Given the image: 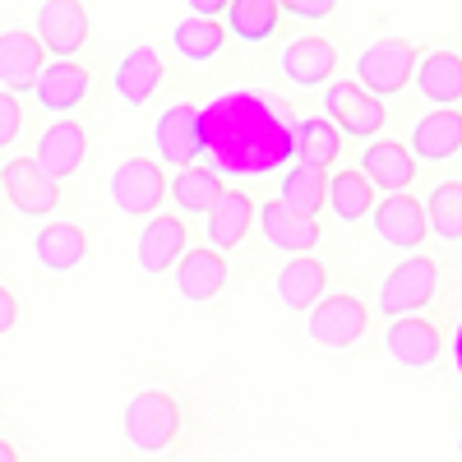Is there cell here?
I'll return each instance as SVG.
<instances>
[{"label": "cell", "instance_id": "6da1fadb", "mask_svg": "<svg viewBox=\"0 0 462 462\" xmlns=\"http://www.w3.org/2000/svg\"><path fill=\"white\" fill-rule=\"evenodd\" d=\"M199 158L217 176H278L291 162V111L263 88H231L199 106Z\"/></svg>", "mask_w": 462, "mask_h": 462}, {"label": "cell", "instance_id": "7a4b0ae2", "mask_svg": "<svg viewBox=\"0 0 462 462\" xmlns=\"http://www.w3.org/2000/svg\"><path fill=\"white\" fill-rule=\"evenodd\" d=\"M370 328V310L361 305V296L352 291H333V296H319L310 310H305V333L310 342L328 346V352H346L356 346Z\"/></svg>", "mask_w": 462, "mask_h": 462}, {"label": "cell", "instance_id": "3957f363", "mask_svg": "<svg viewBox=\"0 0 462 462\" xmlns=\"http://www.w3.org/2000/svg\"><path fill=\"white\" fill-rule=\"evenodd\" d=\"M121 426L139 453H167L180 435V407H176V398H167L158 389H143L125 402Z\"/></svg>", "mask_w": 462, "mask_h": 462}, {"label": "cell", "instance_id": "277c9868", "mask_svg": "<svg viewBox=\"0 0 462 462\" xmlns=\"http://www.w3.org/2000/svg\"><path fill=\"white\" fill-rule=\"evenodd\" d=\"M439 291V263L430 254H407L379 282V315H420Z\"/></svg>", "mask_w": 462, "mask_h": 462}, {"label": "cell", "instance_id": "5b68a950", "mask_svg": "<svg viewBox=\"0 0 462 462\" xmlns=\"http://www.w3.org/2000/svg\"><path fill=\"white\" fill-rule=\"evenodd\" d=\"M324 116L337 125V134L346 139H374L383 125H389V111H383V97L365 93L356 79H328L324 84Z\"/></svg>", "mask_w": 462, "mask_h": 462}, {"label": "cell", "instance_id": "8992f818", "mask_svg": "<svg viewBox=\"0 0 462 462\" xmlns=\"http://www.w3.org/2000/svg\"><path fill=\"white\" fill-rule=\"evenodd\" d=\"M416 47L407 37H379L356 56V84L374 97H393L411 84V69H416Z\"/></svg>", "mask_w": 462, "mask_h": 462}, {"label": "cell", "instance_id": "52a82bcc", "mask_svg": "<svg viewBox=\"0 0 462 462\" xmlns=\"http://www.w3.org/2000/svg\"><path fill=\"white\" fill-rule=\"evenodd\" d=\"M167 199V171L152 158H125L111 171V204L125 217H148Z\"/></svg>", "mask_w": 462, "mask_h": 462}, {"label": "cell", "instance_id": "ba28073f", "mask_svg": "<svg viewBox=\"0 0 462 462\" xmlns=\"http://www.w3.org/2000/svg\"><path fill=\"white\" fill-rule=\"evenodd\" d=\"M0 189L23 217H47L60 204V180L37 167V158H14L0 167Z\"/></svg>", "mask_w": 462, "mask_h": 462}, {"label": "cell", "instance_id": "9c48e42d", "mask_svg": "<svg viewBox=\"0 0 462 462\" xmlns=\"http://www.w3.org/2000/svg\"><path fill=\"white\" fill-rule=\"evenodd\" d=\"M37 42H42L47 56L65 60V56H79V47L88 42V10L84 0H42L37 10Z\"/></svg>", "mask_w": 462, "mask_h": 462}, {"label": "cell", "instance_id": "30bf717a", "mask_svg": "<svg viewBox=\"0 0 462 462\" xmlns=\"http://www.w3.org/2000/svg\"><path fill=\"white\" fill-rule=\"evenodd\" d=\"M370 217H374V236L393 250H416L430 231L426 208H420V199H411V189H393L389 199H374Z\"/></svg>", "mask_w": 462, "mask_h": 462}, {"label": "cell", "instance_id": "8fae6325", "mask_svg": "<svg viewBox=\"0 0 462 462\" xmlns=\"http://www.w3.org/2000/svg\"><path fill=\"white\" fill-rule=\"evenodd\" d=\"M259 231H263V241L273 250H282V254H310L324 241L315 213H300V208H291L282 199L259 204Z\"/></svg>", "mask_w": 462, "mask_h": 462}, {"label": "cell", "instance_id": "7c38bea8", "mask_svg": "<svg viewBox=\"0 0 462 462\" xmlns=\"http://www.w3.org/2000/svg\"><path fill=\"white\" fill-rule=\"evenodd\" d=\"M152 148H158V162L167 167H189L199 162V106L176 102L158 116L152 125Z\"/></svg>", "mask_w": 462, "mask_h": 462}, {"label": "cell", "instance_id": "4fadbf2b", "mask_svg": "<svg viewBox=\"0 0 462 462\" xmlns=\"http://www.w3.org/2000/svg\"><path fill=\"white\" fill-rule=\"evenodd\" d=\"M37 167H42L47 176H56V180H69L74 171L84 167V158H88V134H84V125L74 121V116H60V121H51L47 130H42V139H37Z\"/></svg>", "mask_w": 462, "mask_h": 462}, {"label": "cell", "instance_id": "5bb4252c", "mask_svg": "<svg viewBox=\"0 0 462 462\" xmlns=\"http://www.w3.org/2000/svg\"><path fill=\"white\" fill-rule=\"evenodd\" d=\"M383 346H389V356L407 370H426L439 361L444 352V337L430 319H420V315H398L389 324V333H383Z\"/></svg>", "mask_w": 462, "mask_h": 462}, {"label": "cell", "instance_id": "9a60e30c", "mask_svg": "<svg viewBox=\"0 0 462 462\" xmlns=\"http://www.w3.org/2000/svg\"><path fill=\"white\" fill-rule=\"evenodd\" d=\"M278 69L296 88H324L333 79V69H337V51H333V42H324V37H296V42H287L278 51Z\"/></svg>", "mask_w": 462, "mask_h": 462}, {"label": "cell", "instance_id": "2e32d148", "mask_svg": "<svg viewBox=\"0 0 462 462\" xmlns=\"http://www.w3.org/2000/svg\"><path fill=\"white\" fill-rule=\"evenodd\" d=\"M88 88H93V74L79 60H69V56L42 65V69H37V79H32L37 102H42L47 111H56V116H69L74 106L88 97Z\"/></svg>", "mask_w": 462, "mask_h": 462}, {"label": "cell", "instance_id": "e0dca14e", "mask_svg": "<svg viewBox=\"0 0 462 462\" xmlns=\"http://www.w3.org/2000/svg\"><path fill=\"white\" fill-rule=\"evenodd\" d=\"M374 189H411V180H416V158H411V148L407 143H398V139H370L365 143V152H361V167H356Z\"/></svg>", "mask_w": 462, "mask_h": 462}, {"label": "cell", "instance_id": "ac0fdd59", "mask_svg": "<svg viewBox=\"0 0 462 462\" xmlns=\"http://www.w3.org/2000/svg\"><path fill=\"white\" fill-rule=\"evenodd\" d=\"M42 65H47V51L28 28L0 32V88L5 93H32V79Z\"/></svg>", "mask_w": 462, "mask_h": 462}, {"label": "cell", "instance_id": "d6986e66", "mask_svg": "<svg viewBox=\"0 0 462 462\" xmlns=\"http://www.w3.org/2000/svg\"><path fill=\"white\" fill-rule=\"evenodd\" d=\"M162 74L167 69H162L158 47H130L121 56V65H116V74H111V88L125 106H148L152 93L162 88Z\"/></svg>", "mask_w": 462, "mask_h": 462}, {"label": "cell", "instance_id": "ffe728a7", "mask_svg": "<svg viewBox=\"0 0 462 462\" xmlns=\"http://www.w3.org/2000/svg\"><path fill=\"white\" fill-rule=\"evenodd\" d=\"M176 268V291L185 300H213L222 287H226V259L213 250V245H195V250H180V259L171 263Z\"/></svg>", "mask_w": 462, "mask_h": 462}, {"label": "cell", "instance_id": "44dd1931", "mask_svg": "<svg viewBox=\"0 0 462 462\" xmlns=\"http://www.w3.org/2000/svg\"><path fill=\"white\" fill-rule=\"evenodd\" d=\"M462 148V116L457 106H435L430 116H420L411 125V158L416 162H444L457 158Z\"/></svg>", "mask_w": 462, "mask_h": 462}, {"label": "cell", "instance_id": "7402d4cb", "mask_svg": "<svg viewBox=\"0 0 462 462\" xmlns=\"http://www.w3.org/2000/svg\"><path fill=\"white\" fill-rule=\"evenodd\" d=\"M185 217H176V213H162V217H148V226L139 231V245H134V259H139V268L143 273H167V268L180 259V250H185Z\"/></svg>", "mask_w": 462, "mask_h": 462}, {"label": "cell", "instance_id": "603a6c76", "mask_svg": "<svg viewBox=\"0 0 462 462\" xmlns=\"http://www.w3.org/2000/svg\"><path fill=\"white\" fill-rule=\"evenodd\" d=\"M32 259L42 263L47 273H74V268L88 259L84 226H74V222H47L32 236Z\"/></svg>", "mask_w": 462, "mask_h": 462}, {"label": "cell", "instance_id": "cb8c5ba5", "mask_svg": "<svg viewBox=\"0 0 462 462\" xmlns=\"http://www.w3.org/2000/svg\"><path fill=\"white\" fill-rule=\"evenodd\" d=\"M411 79L420 88V97L435 106H457L462 102V60L453 51H420Z\"/></svg>", "mask_w": 462, "mask_h": 462}, {"label": "cell", "instance_id": "d4e9b609", "mask_svg": "<svg viewBox=\"0 0 462 462\" xmlns=\"http://www.w3.org/2000/svg\"><path fill=\"white\" fill-rule=\"evenodd\" d=\"M324 287H328V268L315 254H291L278 268V300L287 305V310H310V305L324 296Z\"/></svg>", "mask_w": 462, "mask_h": 462}, {"label": "cell", "instance_id": "484cf974", "mask_svg": "<svg viewBox=\"0 0 462 462\" xmlns=\"http://www.w3.org/2000/svg\"><path fill=\"white\" fill-rule=\"evenodd\" d=\"M342 152V134L328 116H305V121H291V162L305 167H333Z\"/></svg>", "mask_w": 462, "mask_h": 462}, {"label": "cell", "instance_id": "4316f807", "mask_svg": "<svg viewBox=\"0 0 462 462\" xmlns=\"http://www.w3.org/2000/svg\"><path fill=\"white\" fill-rule=\"evenodd\" d=\"M254 222V199L241 195V189H222V199L208 208V245L217 254L226 250H236L245 241V231Z\"/></svg>", "mask_w": 462, "mask_h": 462}, {"label": "cell", "instance_id": "83f0119b", "mask_svg": "<svg viewBox=\"0 0 462 462\" xmlns=\"http://www.w3.org/2000/svg\"><path fill=\"white\" fill-rule=\"evenodd\" d=\"M222 14H226L231 37H241V42H268L282 23L278 0H226Z\"/></svg>", "mask_w": 462, "mask_h": 462}, {"label": "cell", "instance_id": "f1b7e54d", "mask_svg": "<svg viewBox=\"0 0 462 462\" xmlns=\"http://www.w3.org/2000/svg\"><path fill=\"white\" fill-rule=\"evenodd\" d=\"M167 195L176 199L180 213H208L217 199H222V176L213 167H180L176 180H167Z\"/></svg>", "mask_w": 462, "mask_h": 462}, {"label": "cell", "instance_id": "f546056e", "mask_svg": "<svg viewBox=\"0 0 462 462\" xmlns=\"http://www.w3.org/2000/svg\"><path fill=\"white\" fill-rule=\"evenodd\" d=\"M324 208H333V217L342 222H361L374 208V185L356 167H346L333 176V189H324Z\"/></svg>", "mask_w": 462, "mask_h": 462}, {"label": "cell", "instance_id": "4dcf8cb0", "mask_svg": "<svg viewBox=\"0 0 462 462\" xmlns=\"http://www.w3.org/2000/svg\"><path fill=\"white\" fill-rule=\"evenodd\" d=\"M324 189H328V176L324 167H305V162H287L282 180H278V199L300 208V213H319L324 208Z\"/></svg>", "mask_w": 462, "mask_h": 462}, {"label": "cell", "instance_id": "1f68e13d", "mask_svg": "<svg viewBox=\"0 0 462 462\" xmlns=\"http://www.w3.org/2000/svg\"><path fill=\"white\" fill-rule=\"evenodd\" d=\"M420 208H426V226L439 241H462V180H439Z\"/></svg>", "mask_w": 462, "mask_h": 462}, {"label": "cell", "instance_id": "d6a6232c", "mask_svg": "<svg viewBox=\"0 0 462 462\" xmlns=\"http://www.w3.org/2000/svg\"><path fill=\"white\" fill-rule=\"evenodd\" d=\"M222 37H226V32H222L217 19H199V14H195V19H180V23L171 28V47H176L185 60L199 65V60H213V56L222 51Z\"/></svg>", "mask_w": 462, "mask_h": 462}, {"label": "cell", "instance_id": "836d02e7", "mask_svg": "<svg viewBox=\"0 0 462 462\" xmlns=\"http://www.w3.org/2000/svg\"><path fill=\"white\" fill-rule=\"evenodd\" d=\"M278 10L291 19H305V23H324V19H333L337 0H278Z\"/></svg>", "mask_w": 462, "mask_h": 462}, {"label": "cell", "instance_id": "e575fe53", "mask_svg": "<svg viewBox=\"0 0 462 462\" xmlns=\"http://www.w3.org/2000/svg\"><path fill=\"white\" fill-rule=\"evenodd\" d=\"M19 130H23V106L14 93L0 88V148H10L19 139Z\"/></svg>", "mask_w": 462, "mask_h": 462}, {"label": "cell", "instance_id": "d590c367", "mask_svg": "<svg viewBox=\"0 0 462 462\" xmlns=\"http://www.w3.org/2000/svg\"><path fill=\"white\" fill-rule=\"evenodd\" d=\"M14 324H19V300L10 287H0V333H10Z\"/></svg>", "mask_w": 462, "mask_h": 462}, {"label": "cell", "instance_id": "8d00e7d4", "mask_svg": "<svg viewBox=\"0 0 462 462\" xmlns=\"http://www.w3.org/2000/svg\"><path fill=\"white\" fill-rule=\"evenodd\" d=\"M185 10L199 14V19H217V14L226 10V0H185Z\"/></svg>", "mask_w": 462, "mask_h": 462}, {"label": "cell", "instance_id": "74e56055", "mask_svg": "<svg viewBox=\"0 0 462 462\" xmlns=\"http://www.w3.org/2000/svg\"><path fill=\"white\" fill-rule=\"evenodd\" d=\"M0 462H19V453H14L10 439H0Z\"/></svg>", "mask_w": 462, "mask_h": 462}, {"label": "cell", "instance_id": "f35d334b", "mask_svg": "<svg viewBox=\"0 0 462 462\" xmlns=\"http://www.w3.org/2000/svg\"><path fill=\"white\" fill-rule=\"evenodd\" d=\"M448 356H453V361H462V333H453V337H448Z\"/></svg>", "mask_w": 462, "mask_h": 462}]
</instances>
